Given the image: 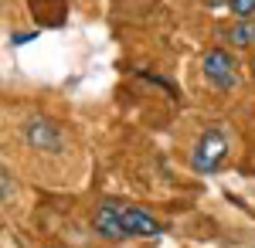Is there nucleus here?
<instances>
[{
    "mask_svg": "<svg viewBox=\"0 0 255 248\" xmlns=\"http://www.w3.org/2000/svg\"><path fill=\"white\" fill-rule=\"evenodd\" d=\"M123 211H126L123 201H102V204H99L96 218H92V228H96L99 238H106V242H119V238H126Z\"/></svg>",
    "mask_w": 255,
    "mask_h": 248,
    "instance_id": "nucleus-4",
    "label": "nucleus"
},
{
    "mask_svg": "<svg viewBox=\"0 0 255 248\" xmlns=\"http://www.w3.org/2000/svg\"><path fill=\"white\" fill-rule=\"evenodd\" d=\"M123 228H126V238H153V235H160L157 221L146 211L133 208V204H126V211H123Z\"/></svg>",
    "mask_w": 255,
    "mask_h": 248,
    "instance_id": "nucleus-5",
    "label": "nucleus"
},
{
    "mask_svg": "<svg viewBox=\"0 0 255 248\" xmlns=\"http://www.w3.org/2000/svg\"><path fill=\"white\" fill-rule=\"evenodd\" d=\"M24 143L31 150H41V153H61L65 150V133L55 119L48 116H34L24 123Z\"/></svg>",
    "mask_w": 255,
    "mask_h": 248,
    "instance_id": "nucleus-2",
    "label": "nucleus"
},
{
    "mask_svg": "<svg viewBox=\"0 0 255 248\" xmlns=\"http://www.w3.org/2000/svg\"><path fill=\"white\" fill-rule=\"evenodd\" d=\"M228 10L235 14V20L255 17V0H228Z\"/></svg>",
    "mask_w": 255,
    "mask_h": 248,
    "instance_id": "nucleus-7",
    "label": "nucleus"
},
{
    "mask_svg": "<svg viewBox=\"0 0 255 248\" xmlns=\"http://www.w3.org/2000/svg\"><path fill=\"white\" fill-rule=\"evenodd\" d=\"M208 7H221V3H228V0H204Z\"/></svg>",
    "mask_w": 255,
    "mask_h": 248,
    "instance_id": "nucleus-9",
    "label": "nucleus"
},
{
    "mask_svg": "<svg viewBox=\"0 0 255 248\" xmlns=\"http://www.w3.org/2000/svg\"><path fill=\"white\" fill-rule=\"evenodd\" d=\"M252 78H255V58H252Z\"/></svg>",
    "mask_w": 255,
    "mask_h": 248,
    "instance_id": "nucleus-10",
    "label": "nucleus"
},
{
    "mask_svg": "<svg viewBox=\"0 0 255 248\" xmlns=\"http://www.w3.org/2000/svg\"><path fill=\"white\" fill-rule=\"evenodd\" d=\"M51 248H55V245H51Z\"/></svg>",
    "mask_w": 255,
    "mask_h": 248,
    "instance_id": "nucleus-11",
    "label": "nucleus"
},
{
    "mask_svg": "<svg viewBox=\"0 0 255 248\" xmlns=\"http://www.w3.org/2000/svg\"><path fill=\"white\" fill-rule=\"evenodd\" d=\"M0 187H3V204H10V201H14V177H10L7 167L0 170Z\"/></svg>",
    "mask_w": 255,
    "mask_h": 248,
    "instance_id": "nucleus-8",
    "label": "nucleus"
},
{
    "mask_svg": "<svg viewBox=\"0 0 255 248\" xmlns=\"http://www.w3.org/2000/svg\"><path fill=\"white\" fill-rule=\"evenodd\" d=\"M201 72H204V78H208L215 89H221V92H228V89H235V85H238L235 58L228 55L225 48H211V51H204V58H201Z\"/></svg>",
    "mask_w": 255,
    "mask_h": 248,
    "instance_id": "nucleus-3",
    "label": "nucleus"
},
{
    "mask_svg": "<svg viewBox=\"0 0 255 248\" xmlns=\"http://www.w3.org/2000/svg\"><path fill=\"white\" fill-rule=\"evenodd\" d=\"M225 38L232 41L235 48H249L255 44V17H245V20H235L228 31H225Z\"/></svg>",
    "mask_w": 255,
    "mask_h": 248,
    "instance_id": "nucleus-6",
    "label": "nucleus"
},
{
    "mask_svg": "<svg viewBox=\"0 0 255 248\" xmlns=\"http://www.w3.org/2000/svg\"><path fill=\"white\" fill-rule=\"evenodd\" d=\"M225 156H228V139L218 126H211V129H204L197 136L194 150H191V167L197 173H215L225 163Z\"/></svg>",
    "mask_w": 255,
    "mask_h": 248,
    "instance_id": "nucleus-1",
    "label": "nucleus"
}]
</instances>
